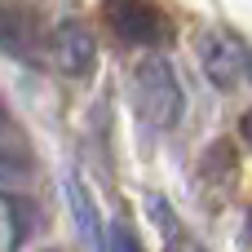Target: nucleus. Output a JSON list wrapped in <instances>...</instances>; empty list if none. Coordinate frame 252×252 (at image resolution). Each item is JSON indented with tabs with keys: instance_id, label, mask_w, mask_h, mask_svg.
I'll list each match as a JSON object with an SVG mask.
<instances>
[{
	"instance_id": "1",
	"label": "nucleus",
	"mask_w": 252,
	"mask_h": 252,
	"mask_svg": "<svg viewBox=\"0 0 252 252\" xmlns=\"http://www.w3.org/2000/svg\"><path fill=\"white\" fill-rule=\"evenodd\" d=\"M133 97H137V111L151 128H173L182 115V89H177V75L164 58H146L133 71Z\"/></svg>"
},
{
	"instance_id": "2",
	"label": "nucleus",
	"mask_w": 252,
	"mask_h": 252,
	"mask_svg": "<svg viewBox=\"0 0 252 252\" xmlns=\"http://www.w3.org/2000/svg\"><path fill=\"white\" fill-rule=\"evenodd\" d=\"M199 62H204V75L213 80V89L235 93V89L244 84V75H248V44H244L239 31L213 27V31H204V40H199Z\"/></svg>"
},
{
	"instance_id": "3",
	"label": "nucleus",
	"mask_w": 252,
	"mask_h": 252,
	"mask_svg": "<svg viewBox=\"0 0 252 252\" xmlns=\"http://www.w3.org/2000/svg\"><path fill=\"white\" fill-rule=\"evenodd\" d=\"M44 49H49V31H44L40 13L22 0H0V53H9L27 66H40Z\"/></svg>"
},
{
	"instance_id": "4",
	"label": "nucleus",
	"mask_w": 252,
	"mask_h": 252,
	"mask_svg": "<svg viewBox=\"0 0 252 252\" xmlns=\"http://www.w3.org/2000/svg\"><path fill=\"white\" fill-rule=\"evenodd\" d=\"M102 18L111 22V31L124 44H159L168 35V22L151 0H106Z\"/></svg>"
},
{
	"instance_id": "5",
	"label": "nucleus",
	"mask_w": 252,
	"mask_h": 252,
	"mask_svg": "<svg viewBox=\"0 0 252 252\" xmlns=\"http://www.w3.org/2000/svg\"><path fill=\"white\" fill-rule=\"evenodd\" d=\"M53 62L66 71V75H93L97 66V40L84 22L66 18L53 27Z\"/></svg>"
},
{
	"instance_id": "6",
	"label": "nucleus",
	"mask_w": 252,
	"mask_h": 252,
	"mask_svg": "<svg viewBox=\"0 0 252 252\" xmlns=\"http://www.w3.org/2000/svg\"><path fill=\"white\" fill-rule=\"evenodd\" d=\"M66 204H71V217H75V226H80V235L97 248V239H102V217H97V204H93V190L71 173L66 177Z\"/></svg>"
},
{
	"instance_id": "7",
	"label": "nucleus",
	"mask_w": 252,
	"mask_h": 252,
	"mask_svg": "<svg viewBox=\"0 0 252 252\" xmlns=\"http://www.w3.org/2000/svg\"><path fill=\"white\" fill-rule=\"evenodd\" d=\"M97 248L102 252H142V244H137V235H133V226L128 221H102V239H97Z\"/></svg>"
},
{
	"instance_id": "8",
	"label": "nucleus",
	"mask_w": 252,
	"mask_h": 252,
	"mask_svg": "<svg viewBox=\"0 0 252 252\" xmlns=\"http://www.w3.org/2000/svg\"><path fill=\"white\" fill-rule=\"evenodd\" d=\"M22 173H31V155L13 151V146H0V182L4 177H22Z\"/></svg>"
},
{
	"instance_id": "9",
	"label": "nucleus",
	"mask_w": 252,
	"mask_h": 252,
	"mask_svg": "<svg viewBox=\"0 0 252 252\" xmlns=\"http://www.w3.org/2000/svg\"><path fill=\"white\" fill-rule=\"evenodd\" d=\"M164 252H204V248L190 244V239H177V221H168V248Z\"/></svg>"
},
{
	"instance_id": "10",
	"label": "nucleus",
	"mask_w": 252,
	"mask_h": 252,
	"mask_svg": "<svg viewBox=\"0 0 252 252\" xmlns=\"http://www.w3.org/2000/svg\"><path fill=\"white\" fill-rule=\"evenodd\" d=\"M9 128H13V124H9V111H4V102H0V137H4Z\"/></svg>"
},
{
	"instance_id": "11",
	"label": "nucleus",
	"mask_w": 252,
	"mask_h": 252,
	"mask_svg": "<svg viewBox=\"0 0 252 252\" xmlns=\"http://www.w3.org/2000/svg\"><path fill=\"white\" fill-rule=\"evenodd\" d=\"M49 252H58V248H49Z\"/></svg>"
}]
</instances>
